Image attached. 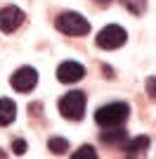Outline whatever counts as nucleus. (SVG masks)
Listing matches in <instances>:
<instances>
[{"label": "nucleus", "mask_w": 156, "mask_h": 159, "mask_svg": "<svg viewBox=\"0 0 156 159\" xmlns=\"http://www.w3.org/2000/svg\"><path fill=\"white\" fill-rule=\"evenodd\" d=\"M54 26H57V31L64 33V36L78 38V36H85V33L90 31V21L78 12H62L57 19H54Z\"/></svg>", "instance_id": "nucleus-2"}, {"label": "nucleus", "mask_w": 156, "mask_h": 159, "mask_svg": "<svg viewBox=\"0 0 156 159\" xmlns=\"http://www.w3.org/2000/svg\"><path fill=\"white\" fill-rule=\"evenodd\" d=\"M147 95H149L151 100H156V79H154V76L147 79Z\"/></svg>", "instance_id": "nucleus-14"}, {"label": "nucleus", "mask_w": 156, "mask_h": 159, "mask_svg": "<svg viewBox=\"0 0 156 159\" xmlns=\"http://www.w3.org/2000/svg\"><path fill=\"white\" fill-rule=\"evenodd\" d=\"M130 114V107L125 102H109L97 109L95 114V121H97L102 128H111V126H123L125 119Z\"/></svg>", "instance_id": "nucleus-1"}, {"label": "nucleus", "mask_w": 156, "mask_h": 159, "mask_svg": "<svg viewBox=\"0 0 156 159\" xmlns=\"http://www.w3.org/2000/svg\"><path fill=\"white\" fill-rule=\"evenodd\" d=\"M128 40V33H125L123 26H118V24H109V26H104L97 36V45L102 50H116L121 48Z\"/></svg>", "instance_id": "nucleus-4"}, {"label": "nucleus", "mask_w": 156, "mask_h": 159, "mask_svg": "<svg viewBox=\"0 0 156 159\" xmlns=\"http://www.w3.org/2000/svg\"><path fill=\"white\" fill-rule=\"evenodd\" d=\"M47 147H50L52 154H66V150H69V140H66V138H50Z\"/></svg>", "instance_id": "nucleus-11"}, {"label": "nucleus", "mask_w": 156, "mask_h": 159, "mask_svg": "<svg viewBox=\"0 0 156 159\" xmlns=\"http://www.w3.org/2000/svg\"><path fill=\"white\" fill-rule=\"evenodd\" d=\"M10 83H12L14 90H19V93H28V90H33L36 83H38V71H36L33 66H21V69H17V71L12 74Z\"/></svg>", "instance_id": "nucleus-5"}, {"label": "nucleus", "mask_w": 156, "mask_h": 159, "mask_svg": "<svg viewBox=\"0 0 156 159\" xmlns=\"http://www.w3.org/2000/svg\"><path fill=\"white\" fill-rule=\"evenodd\" d=\"M2 157H5V152H2V150H0V159H2Z\"/></svg>", "instance_id": "nucleus-16"}, {"label": "nucleus", "mask_w": 156, "mask_h": 159, "mask_svg": "<svg viewBox=\"0 0 156 159\" xmlns=\"http://www.w3.org/2000/svg\"><path fill=\"white\" fill-rule=\"evenodd\" d=\"M149 147V138L147 135H137L135 140H130V143H125V154L128 157H135V154H144V150Z\"/></svg>", "instance_id": "nucleus-9"}, {"label": "nucleus", "mask_w": 156, "mask_h": 159, "mask_svg": "<svg viewBox=\"0 0 156 159\" xmlns=\"http://www.w3.org/2000/svg\"><path fill=\"white\" fill-rule=\"evenodd\" d=\"M85 76V69L83 64H78V62H62L57 66V79L62 83H76Z\"/></svg>", "instance_id": "nucleus-7"}, {"label": "nucleus", "mask_w": 156, "mask_h": 159, "mask_svg": "<svg viewBox=\"0 0 156 159\" xmlns=\"http://www.w3.org/2000/svg\"><path fill=\"white\" fill-rule=\"evenodd\" d=\"M14 119H17V105H14V100L2 98L0 100V126H10Z\"/></svg>", "instance_id": "nucleus-8"}, {"label": "nucleus", "mask_w": 156, "mask_h": 159, "mask_svg": "<svg viewBox=\"0 0 156 159\" xmlns=\"http://www.w3.org/2000/svg\"><path fill=\"white\" fill-rule=\"evenodd\" d=\"M24 24V12L14 5H7V7H0V31L5 33H12Z\"/></svg>", "instance_id": "nucleus-6"}, {"label": "nucleus", "mask_w": 156, "mask_h": 159, "mask_svg": "<svg viewBox=\"0 0 156 159\" xmlns=\"http://www.w3.org/2000/svg\"><path fill=\"white\" fill-rule=\"evenodd\" d=\"M102 2H109V0H102Z\"/></svg>", "instance_id": "nucleus-17"}, {"label": "nucleus", "mask_w": 156, "mask_h": 159, "mask_svg": "<svg viewBox=\"0 0 156 159\" xmlns=\"http://www.w3.org/2000/svg\"><path fill=\"white\" fill-rule=\"evenodd\" d=\"M123 5H125V10H128V12L137 14V17L147 12V0H123Z\"/></svg>", "instance_id": "nucleus-12"}, {"label": "nucleus", "mask_w": 156, "mask_h": 159, "mask_svg": "<svg viewBox=\"0 0 156 159\" xmlns=\"http://www.w3.org/2000/svg\"><path fill=\"white\" fill-rule=\"evenodd\" d=\"M12 150H14V154H24L26 152V143H24V140H14Z\"/></svg>", "instance_id": "nucleus-15"}, {"label": "nucleus", "mask_w": 156, "mask_h": 159, "mask_svg": "<svg viewBox=\"0 0 156 159\" xmlns=\"http://www.w3.org/2000/svg\"><path fill=\"white\" fill-rule=\"evenodd\" d=\"M85 105H88V98L80 90H71L66 93L64 98L59 100V112L62 116L69 121H80L85 116Z\"/></svg>", "instance_id": "nucleus-3"}, {"label": "nucleus", "mask_w": 156, "mask_h": 159, "mask_svg": "<svg viewBox=\"0 0 156 159\" xmlns=\"http://www.w3.org/2000/svg\"><path fill=\"white\" fill-rule=\"evenodd\" d=\"M73 159H97V152H95L90 145H85V147H80V150L73 154Z\"/></svg>", "instance_id": "nucleus-13"}, {"label": "nucleus", "mask_w": 156, "mask_h": 159, "mask_svg": "<svg viewBox=\"0 0 156 159\" xmlns=\"http://www.w3.org/2000/svg\"><path fill=\"white\" fill-rule=\"evenodd\" d=\"M125 135H128V133L121 126H111V128H106V131H102L99 138H102V143H106V145H118V143L125 140Z\"/></svg>", "instance_id": "nucleus-10"}]
</instances>
